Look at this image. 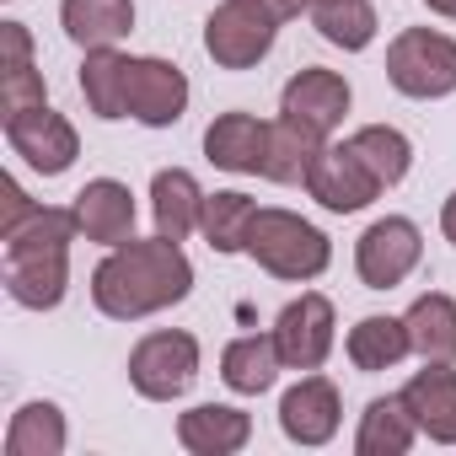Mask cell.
Here are the masks:
<instances>
[{"instance_id": "1", "label": "cell", "mask_w": 456, "mask_h": 456, "mask_svg": "<svg viewBox=\"0 0 456 456\" xmlns=\"http://www.w3.org/2000/svg\"><path fill=\"white\" fill-rule=\"evenodd\" d=\"M188 290H193V264L183 258V248L172 237H156V242L129 237L92 269V301L113 322L156 317V312L188 301Z\"/></svg>"}, {"instance_id": "2", "label": "cell", "mask_w": 456, "mask_h": 456, "mask_svg": "<svg viewBox=\"0 0 456 456\" xmlns=\"http://www.w3.org/2000/svg\"><path fill=\"white\" fill-rule=\"evenodd\" d=\"M81 237L76 209H54L38 204L22 225H12L6 237V290L17 306L28 312H49L65 301V280H70V242Z\"/></svg>"}, {"instance_id": "3", "label": "cell", "mask_w": 456, "mask_h": 456, "mask_svg": "<svg viewBox=\"0 0 456 456\" xmlns=\"http://www.w3.org/2000/svg\"><path fill=\"white\" fill-rule=\"evenodd\" d=\"M248 253L274 274V280H317L333 258L328 237L317 232L312 220L290 215V209H258L253 220V237H248Z\"/></svg>"}, {"instance_id": "4", "label": "cell", "mask_w": 456, "mask_h": 456, "mask_svg": "<svg viewBox=\"0 0 456 456\" xmlns=\"http://www.w3.org/2000/svg\"><path fill=\"white\" fill-rule=\"evenodd\" d=\"M387 81L403 97H451L456 92V44L435 28H403L387 49Z\"/></svg>"}, {"instance_id": "5", "label": "cell", "mask_w": 456, "mask_h": 456, "mask_svg": "<svg viewBox=\"0 0 456 456\" xmlns=\"http://www.w3.org/2000/svg\"><path fill=\"white\" fill-rule=\"evenodd\" d=\"M280 17L258 0H225L204 17V54L220 70H253L269 49H274Z\"/></svg>"}, {"instance_id": "6", "label": "cell", "mask_w": 456, "mask_h": 456, "mask_svg": "<svg viewBox=\"0 0 456 456\" xmlns=\"http://www.w3.org/2000/svg\"><path fill=\"white\" fill-rule=\"evenodd\" d=\"M193 376H199V344H193L188 333H177V328L145 333V338L134 344V354H129V381H134V392L151 397V403L183 397V392L193 387Z\"/></svg>"}, {"instance_id": "7", "label": "cell", "mask_w": 456, "mask_h": 456, "mask_svg": "<svg viewBox=\"0 0 456 456\" xmlns=\"http://www.w3.org/2000/svg\"><path fill=\"white\" fill-rule=\"evenodd\" d=\"M419 253H424L419 225L403 215H387V220L365 225V237L354 242V269H360L365 290H392L419 269Z\"/></svg>"}, {"instance_id": "8", "label": "cell", "mask_w": 456, "mask_h": 456, "mask_svg": "<svg viewBox=\"0 0 456 456\" xmlns=\"http://www.w3.org/2000/svg\"><path fill=\"white\" fill-rule=\"evenodd\" d=\"M306 188H312V199H317L322 209H333V215H354V209H365V204L381 193L376 172L360 161V151H354L349 140L317 151V161H312V172H306Z\"/></svg>"}, {"instance_id": "9", "label": "cell", "mask_w": 456, "mask_h": 456, "mask_svg": "<svg viewBox=\"0 0 456 456\" xmlns=\"http://www.w3.org/2000/svg\"><path fill=\"white\" fill-rule=\"evenodd\" d=\"M274 349H280L285 370H317L333 349V301L317 296V290L290 301L274 317Z\"/></svg>"}, {"instance_id": "10", "label": "cell", "mask_w": 456, "mask_h": 456, "mask_svg": "<svg viewBox=\"0 0 456 456\" xmlns=\"http://www.w3.org/2000/svg\"><path fill=\"white\" fill-rule=\"evenodd\" d=\"M124 108L145 129H172L183 118V108H188V76L177 65H167V60H129Z\"/></svg>"}, {"instance_id": "11", "label": "cell", "mask_w": 456, "mask_h": 456, "mask_svg": "<svg viewBox=\"0 0 456 456\" xmlns=\"http://www.w3.org/2000/svg\"><path fill=\"white\" fill-rule=\"evenodd\" d=\"M280 113H285L290 124L312 129L317 140H328V134L344 124V113H349V81H344L338 70H317V65H312V70H301V76L285 81Z\"/></svg>"}, {"instance_id": "12", "label": "cell", "mask_w": 456, "mask_h": 456, "mask_svg": "<svg viewBox=\"0 0 456 456\" xmlns=\"http://www.w3.org/2000/svg\"><path fill=\"white\" fill-rule=\"evenodd\" d=\"M6 140H12V151L33 167V172H44V177H60V172H70V161L81 156V140H76V129L44 102V108H33V113H17V118H6Z\"/></svg>"}, {"instance_id": "13", "label": "cell", "mask_w": 456, "mask_h": 456, "mask_svg": "<svg viewBox=\"0 0 456 456\" xmlns=\"http://www.w3.org/2000/svg\"><path fill=\"white\" fill-rule=\"evenodd\" d=\"M280 429L296 445H328L338 435V387L328 376H301L280 403Z\"/></svg>"}, {"instance_id": "14", "label": "cell", "mask_w": 456, "mask_h": 456, "mask_svg": "<svg viewBox=\"0 0 456 456\" xmlns=\"http://www.w3.org/2000/svg\"><path fill=\"white\" fill-rule=\"evenodd\" d=\"M70 209H76V225H81V237H86V242L118 248V242L134 237V199H129V188L113 183V177L86 183V188L76 193Z\"/></svg>"}, {"instance_id": "15", "label": "cell", "mask_w": 456, "mask_h": 456, "mask_svg": "<svg viewBox=\"0 0 456 456\" xmlns=\"http://www.w3.org/2000/svg\"><path fill=\"white\" fill-rule=\"evenodd\" d=\"M403 403L413 413V424L440 440V445H456V370L424 360V370L403 387Z\"/></svg>"}, {"instance_id": "16", "label": "cell", "mask_w": 456, "mask_h": 456, "mask_svg": "<svg viewBox=\"0 0 456 456\" xmlns=\"http://www.w3.org/2000/svg\"><path fill=\"white\" fill-rule=\"evenodd\" d=\"M204 156H209L220 172H264L269 124L253 118V113H220V118L204 129Z\"/></svg>"}, {"instance_id": "17", "label": "cell", "mask_w": 456, "mask_h": 456, "mask_svg": "<svg viewBox=\"0 0 456 456\" xmlns=\"http://www.w3.org/2000/svg\"><path fill=\"white\" fill-rule=\"evenodd\" d=\"M177 440L193 456H232L253 440V419L242 408H225V403H199L177 419Z\"/></svg>"}, {"instance_id": "18", "label": "cell", "mask_w": 456, "mask_h": 456, "mask_svg": "<svg viewBox=\"0 0 456 456\" xmlns=\"http://www.w3.org/2000/svg\"><path fill=\"white\" fill-rule=\"evenodd\" d=\"M65 38L81 49H113L118 38L134 33V6L129 0H65L60 6Z\"/></svg>"}, {"instance_id": "19", "label": "cell", "mask_w": 456, "mask_h": 456, "mask_svg": "<svg viewBox=\"0 0 456 456\" xmlns=\"http://www.w3.org/2000/svg\"><path fill=\"white\" fill-rule=\"evenodd\" d=\"M403 322H408V344L419 360H435V365L456 360V301L451 296H440V290L419 296Z\"/></svg>"}, {"instance_id": "20", "label": "cell", "mask_w": 456, "mask_h": 456, "mask_svg": "<svg viewBox=\"0 0 456 456\" xmlns=\"http://www.w3.org/2000/svg\"><path fill=\"white\" fill-rule=\"evenodd\" d=\"M280 365H285V360H280V349H274V333H269V338L248 333V338H232V344H225V354H220V381L232 387V392H242V397H258V392L274 387Z\"/></svg>"}, {"instance_id": "21", "label": "cell", "mask_w": 456, "mask_h": 456, "mask_svg": "<svg viewBox=\"0 0 456 456\" xmlns=\"http://www.w3.org/2000/svg\"><path fill=\"white\" fill-rule=\"evenodd\" d=\"M151 209H156V237L183 242L193 225H199V209H204V193H199L193 172H183V167L156 172V183H151Z\"/></svg>"}, {"instance_id": "22", "label": "cell", "mask_w": 456, "mask_h": 456, "mask_svg": "<svg viewBox=\"0 0 456 456\" xmlns=\"http://www.w3.org/2000/svg\"><path fill=\"white\" fill-rule=\"evenodd\" d=\"M413 435H419V424H413L403 392H397V397H376V403H365V413H360L354 451H360V456H403V451L413 445Z\"/></svg>"}, {"instance_id": "23", "label": "cell", "mask_w": 456, "mask_h": 456, "mask_svg": "<svg viewBox=\"0 0 456 456\" xmlns=\"http://www.w3.org/2000/svg\"><path fill=\"white\" fill-rule=\"evenodd\" d=\"M253 220H258V204L248 193H204V209H199V232L215 253H248V237H253Z\"/></svg>"}, {"instance_id": "24", "label": "cell", "mask_w": 456, "mask_h": 456, "mask_svg": "<svg viewBox=\"0 0 456 456\" xmlns=\"http://www.w3.org/2000/svg\"><path fill=\"white\" fill-rule=\"evenodd\" d=\"M403 354H413L403 317H360L349 328V360H354V370L376 376V370H392Z\"/></svg>"}, {"instance_id": "25", "label": "cell", "mask_w": 456, "mask_h": 456, "mask_svg": "<svg viewBox=\"0 0 456 456\" xmlns=\"http://www.w3.org/2000/svg\"><path fill=\"white\" fill-rule=\"evenodd\" d=\"M124 81H129V60L118 49H86V65H81V97L97 118H129L124 108Z\"/></svg>"}, {"instance_id": "26", "label": "cell", "mask_w": 456, "mask_h": 456, "mask_svg": "<svg viewBox=\"0 0 456 456\" xmlns=\"http://www.w3.org/2000/svg\"><path fill=\"white\" fill-rule=\"evenodd\" d=\"M317 151H322V140H317L312 129H301V124L280 118V124H269V156H264V177H269V183H306V172H312Z\"/></svg>"}, {"instance_id": "27", "label": "cell", "mask_w": 456, "mask_h": 456, "mask_svg": "<svg viewBox=\"0 0 456 456\" xmlns=\"http://www.w3.org/2000/svg\"><path fill=\"white\" fill-rule=\"evenodd\" d=\"M349 145L360 151V161L376 172V183H381V188L403 183V177H408V167H413V145H408V134H403V129H392V124H365V129H354V134H349Z\"/></svg>"}, {"instance_id": "28", "label": "cell", "mask_w": 456, "mask_h": 456, "mask_svg": "<svg viewBox=\"0 0 456 456\" xmlns=\"http://www.w3.org/2000/svg\"><path fill=\"white\" fill-rule=\"evenodd\" d=\"M65 451V413L54 403H28L6 429V456H60Z\"/></svg>"}, {"instance_id": "29", "label": "cell", "mask_w": 456, "mask_h": 456, "mask_svg": "<svg viewBox=\"0 0 456 456\" xmlns=\"http://www.w3.org/2000/svg\"><path fill=\"white\" fill-rule=\"evenodd\" d=\"M312 22H317V33L333 49H349V54L376 38V6H370V0H333V6H312Z\"/></svg>"}, {"instance_id": "30", "label": "cell", "mask_w": 456, "mask_h": 456, "mask_svg": "<svg viewBox=\"0 0 456 456\" xmlns=\"http://www.w3.org/2000/svg\"><path fill=\"white\" fill-rule=\"evenodd\" d=\"M49 92H44V76L28 65H0V118H17V113H33L44 108Z\"/></svg>"}, {"instance_id": "31", "label": "cell", "mask_w": 456, "mask_h": 456, "mask_svg": "<svg viewBox=\"0 0 456 456\" xmlns=\"http://www.w3.org/2000/svg\"><path fill=\"white\" fill-rule=\"evenodd\" d=\"M0 44H6V60L0 65H28L33 60V38H28L22 22H0Z\"/></svg>"}, {"instance_id": "32", "label": "cell", "mask_w": 456, "mask_h": 456, "mask_svg": "<svg viewBox=\"0 0 456 456\" xmlns=\"http://www.w3.org/2000/svg\"><path fill=\"white\" fill-rule=\"evenodd\" d=\"M33 209H38V204H33V199L22 193V183H6V220H0V237H6L12 225H22V220H28Z\"/></svg>"}, {"instance_id": "33", "label": "cell", "mask_w": 456, "mask_h": 456, "mask_svg": "<svg viewBox=\"0 0 456 456\" xmlns=\"http://www.w3.org/2000/svg\"><path fill=\"white\" fill-rule=\"evenodd\" d=\"M258 6H269L280 22H290V17H301V12H312V0H258Z\"/></svg>"}, {"instance_id": "34", "label": "cell", "mask_w": 456, "mask_h": 456, "mask_svg": "<svg viewBox=\"0 0 456 456\" xmlns=\"http://www.w3.org/2000/svg\"><path fill=\"white\" fill-rule=\"evenodd\" d=\"M440 232H445V242H456V193H451L445 209H440Z\"/></svg>"}, {"instance_id": "35", "label": "cell", "mask_w": 456, "mask_h": 456, "mask_svg": "<svg viewBox=\"0 0 456 456\" xmlns=\"http://www.w3.org/2000/svg\"><path fill=\"white\" fill-rule=\"evenodd\" d=\"M429 12H440V17H456V0H424Z\"/></svg>"}, {"instance_id": "36", "label": "cell", "mask_w": 456, "mask_h": 456, "mask_svg": "<svg viewBox=\"0 0 456 456\" xmlns=\"http://www.w3.org/2000/svg\"><path fill=\"white\" fill-rule=\"evenodd\" d=\"M312 6H333V0H312Z\"/></svg>"}]
</instances>
